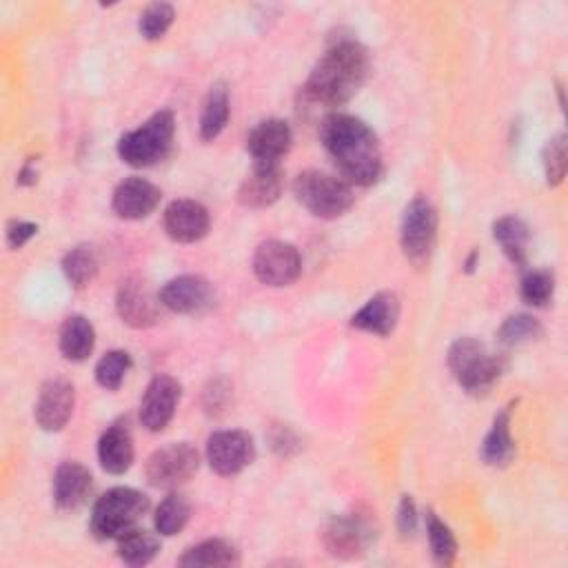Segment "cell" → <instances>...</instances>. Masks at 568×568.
Returning <instances> with one entry per match:
<instances>
[{"instance_id":"obj_24","label":"cell","mask_w":568,"mask_h":568,"mask_svg":"<svg viewBox=\"0 0 568 568\" xmlns=\"http://www.w3.org/2000/svg\"><path fill=\"white\" fill-rule=\"evenodd\" d=\"M58 346L64 359L84 362L95 346V328L84 315H69L60 326Z\"/></svg>"},{"instance_id":"obj_37","label":"cell","mask_w":568,"mask_h":568,"mask_svg":"<svg viewBox=\"0 0 568 568\" xmlns=\"http://www.w3.org/2000/svg\"><path fill=\"white\" fill-rule=\"evenodd\" d=\"M36 233H38V224L27 222V220H11V222L7 224V244H9V248L18 251V248H22Z\"/></svg>"},{"instance_id":"obj_8","label":"cell","mask_w":568,"mask_h":568,"mask_svg":"<svg viewBox=\"0 0 568 568\" xmlns=\"http://www.w3.org/2000/svg\"><path fill=\"white\" fill-rule=\"evenodd\" d=\"M377 526L368 510H348L342 515H333L322 532L324 548L337 559H355L366 552V548L375 541Z\"/></svg>"},{"instance_id":"obj_2","label":"cell","mask_w":568,"mask_h":568,"mask_svg":"<svg viewBox=\"0 0 568 568\" xmlns=\"http://www.w3.org/2000/svg\"><path fill=\"white\" fill-rule=\"evenodd\" d=\"M371 58L364 44L353 38H339L311 69L302 95L308 104L337 109L346 104L366 82Z\"/></svg>"},{"instance_id":"obj_40","label":"cell","mask_w":568,"mask_h":568,"mask_svg":"<svg viewBox=\"0 0 568 568\" xmlns=\"http://www.w3.org/2000/svg\"><path fill=\"white\" fill-rule=\"evenodd\" d=\"M36 180H38V173H36V169H31V162H27V164L20 169V173H18V184L27 186V184H33Z\"/></svg>"},{"instance_id":"obj_30","label":"cell","mask_w":568,"mask_h":568,"mask_svg":"<svg viewBox=\"0 0 568 568\" xmlns=\"http://www.w3.org/2000/svg\"><path fill=\"white\" fill-rule=\"evenodd\" d=\"M191 519V504L186 501L184 495L180 493H169L155 508L153 515V526L155 532L162 537H173L184 530V526Z\"/></svg>"},{"instance_id":"obj_35","label":"cell","mask_w":568,"mask_h":568,"mask_svg":"<svg viewBox=\"0 0 568 568\" xmlns=\"http://www.w3.org/2000/svg\"><path fill=\"white\" fill-rule=\"evenodd\" d=\"M175 11L169 2H151L144 7L138 20V31L144 40H160L171 29Z\"/></svg>"},{"instance_id":"obj_33","label":"cell","mask_w":568,"mask_h":568,"mask_svg":"<svg viewBox=\"0 0 568 568\" xmlns=\"http://www.w3.org/2000/svg\"><path fill=\"white\" fill-rule=\"evenodd\" d=\"M539 335H541V324L532 315H526V313H517V315L506 317L501 322V326L497 328V342L506 348L532 342Z\"/></svg>"},{"instance_id":"obj_11","label":"cell","mask_w":568,"mask_h":568,"mask_svg":"<svg viewBox=\"0 0 568 568\" xmlns=\"http://www.w3.org/2000/svg\"><path fill=\"white\" fill-rule=\"evenodd\" d=\"M204 453L213 473L233 477L255 459V444L246 430H215L209 435Z\"/></svg>"},{"instance_id":"obj_22","label":"cell","mask_w":568,"mask_h":568,"mask_svg":"<svg viewBox=\"0 0 568 568\" xmlns=\"http://www.w3.org/2000/svg\"><path fill=\"white\" fill-rule=\"evenodd\" d=\"M133 437L124 424H111L98 439V462L111 475H122L133 464Z\"/></svg>"},{"instance_id":"obj_25","label":"cell","mask_w":568,"mask_h":568,"mask_svg":"<svg viewBox=\"0 0 568 568\" xmlns=\"http://www.w3.org/2000/svg\"><path fill=\"white\" fill-rule=\"evenodd\" d=\"M481 459L488 466H506L515 457V442L510 435V406H504L490 424V430L486 433L481 442Z\"/></svg>"},{"instance_id":"obj_7","label":"cell","mask_w":568,"mask_h":568,"mask_svg":"<svg viewBox=\"0 0 568 568\" xmlns=\"http://www.w3.org/2000/svg\"><path fill=\"white\" fill-rule=\"evenodd\" d=\"M399 242L406 260L415 268H424L430 262L437 242V211L424 195L406 204L399 222Z\"/></svg>"},{"instance_id":"obj_5","label":"cell","mask_w":568,"mask_h":568,"mask_svg":"<svg viewBox=\"0 0 568 568\" xmlns=\"http://www.w3.org/2000/svg\"><path fill=\"white\" fill-rule=\"evenodd\" d=\"M149 497L129 486H115L98 497L91 510V532L93 537L106 541L118 539L146 515Z\"/></svg>"},{"instance_id":"obj_26","label":"cell","mask_w":568,"mask_h":568,"mask_svg":"<svg viewBox=\"0 0 568 568\" xmlns=\"http://www.w3.org/2000/svg\"><path fill=\"white\" fill-rule=\"evenodd\" d=\"M178 564H180V566H186V568L235 566V564H240V552H237V548H235L231 541L211 537V539H204V541H197V544L189 546V548L180 555Z\"/></svg>"},{"instance_id":"obj_14","label":"cell","mask_w":568,"mask_h":568,"mask_svg":"<svg viewBox=\"0 0 568 568\" xmlns=\"http://www.w3.org/2000/svg\"><path fill=\"white\" fill-rule=\"evenodd\" d=\"M158 295L164 308L180 315H204L215 304L211 284L200 275H178L169 280Z\"/></svg>"},{"instance_id":"obj_38","label":"cell","mask_w":568,"mask_h":568,"mask_svg":"<svg viewBox=\"0 0 568 568\" xmlns=\"http://www.w3.org/2000/svg\"><path fill=\"white\" fill-rule=\"evenodd\" d=\"M417 528V508L410 495H404L397 506V530L402 537H413Z\"/></svg>"},{"instance_id":"obj_12","label":"cell","mask_w":568,"mask_h":568,"mask_svg":"<svg viewBox=\"0 0 568 568\" xmlns=\"http://www.w3.org/2000/svg\"><path fill=\"white\" fill-rule=\"evenodd\" d=\"M162 308L160 295H155L142 277L122 280L115 295V311L126 326L149 328L160 320Z\"/></svg>"},{"instance_id":"obj_29","label":"cell","mask_w":568,"mask_h":568,"mask_svg":"<svg viewBox=\"0 0 568 568\" xmlns=\"http://www.w3.org/2000/svg\"><path fill=\"white\" fill-rule=\"evenodd\" d=\"M98 268H100L98 253L91 244H78L62 257V273L69 286L75 291L87 288L95 280Z\"/></svg>"},{"instance_id":"obj_27","label":"cell","mask_w":568,"mask_h":568,"mask_svg":"<svg viewBox=\"0 0 568 568\" xmlns=\"http://www.w3.org/2000/svg\"><path fill=\"white\" fill-rule=\"evenodd\" d=\"M231 115V98L224 84H213L202 102L200 111V138L213 142L226 126Z\"/></svg>"},{"instance_id":"obj_9","label":"cell","mask_w":568,"mask_h":568,"mask_svg":"<svg viewBox=\"0 0 568 568\" xmlns=\"http://www.w3.org/2000/svg\"><path fill=\"white\" fill-rule=\"evenodd\" d=\"M200 468V453L189 442H171L155 448L144 462V479L153 488L175 490Z\"/></svg>"},{"instance_id":"obj_3","label":"cell","mask_w":568,"mask_h":568,"mask_svg":"<svg viewBox=\"0 0 568 568\" xmlns=\"http://www.w3.org/2000/svg\"><path fill=\"white\" fill-rule=\"evenodd\" d=\"M446 364L466 393L486 395L499 382L506 357L475 337H459L450 344Z\"/></svg>"},{"instance_id":"obj_20","label":"cell","mask_w":568,"mask_h":568,"mask_svg":"<svg viewBox=\"0 0 568 568\" xmlns=\"http://www.w3.org/2000/svg\"><path fill=\"white\" fill-rule=\"evenodd\" d=\"M399 311H402L399 297L393 291H379L353 313L351 326L371 335L386 337L395 331L399 322Z\"/></svg>"},{"instance_id":"obj_17","label":"cell","mask_w":568,"mask_h":568,"mask_svg":"<svg viewBox=\"0 0 568 568\" xmlns=\"http://www.w3.org/2000/svg\"><path fill=\"white\" fill-rule=\"evenodd\" d=\"M162 200L160 186L153 182L131 175L124 178L111 195V209L120 220H144L149 217Z\"/></svg>"},{"instance_id":"obj_31","label":"cell","mask_w":568,"mask_h":568,"mask_svg":"<svg viewBox=\"0 0 568 568\" xmlns=\"http://www.w3.org/2000/svg\"><path fill=\"white\" fill-rule=\"evenodd\" d=\"M426 537L430 546V555L439 566H453L457 557V539L446 521L439 519L437 513H426Z\"/></svg>"},{"instance_id":"obj_21","label":"cell","mask_w":568,"mask_h":568,"mask_svg":"<svg viewBox=\"0 0 568 568\" xmlns=\"http://www.w3.org/2000/svg\"><path fill=\"white\" fill-rule=\"evenodd\" d=\"M93 486V477L89 473L87 466H82L80 462H62L55 473H53V481H51V490H53V501L60 510H75L80 508Z\"/></svg>"},{"instance_id":"obj_28","label":"cell","mask_w":568,"mask_h":568,"mask_svg":"<svg viewBox=\"0 0 568 568\" xmlns=\"http://www.w3.org/2000/svg\"><path fill=\"white\" fill-rule=\"evenodd\" d=\"M115 550L120 561H124L126 566H146L155 559V555L160 552V539L144 530V528H131L124 535H120L115 539Z\"/></svg>"},{"instance_id":"obj_10","label":"cell","mask_w":568,"mask_h":568,"mask_svg":"<svg viewBox=\"0 0 568 568\" xmlns=\"http://www.w3.org/2000/svg\"><path fill=\"white\" fill-rule=\"evenodd\" d=\"M253 273L266 286H288L302 273L300 251L284 240H264L253 253Z\"/></svg>"},{"instance_id":"obj_23","label":"cell","mask_w":568,"mask_h":568,"mask_svg":"<svg viewBox=\"0 0 568 568\" xmlns=\"http://www.w3.org/2000/svg\"><path fill=\"white\" fill-rule=\"evenodd\" d=\"M493 240L499 244V248L504 251V255L510 264H515L519 268L526 266L530 231L521 217L501 215L499 220H495L493 222Z\"/></svg>"},{"instance_id":"obj_16","label":"cell","mask_w":568,"mask_h":568,"mask_svg":"<svg viewBox=\"0 0 568 568\" xmlns=\"http://www.w3.org/2000/svg\"><path fill=\"white\" fill-rule=\"evenodd\" d=\"M162 226L173 242L193 244L209 233L211 215L202 202L180 197L166 204L162 213Z\"/></svg>"},{"instance_id":"obj_39","label":"cell","mask_w":568,"mask_h":568,"mask_svg":"<svg viewBox=\"0 0 568 568\" xmlns=\"http://www.w3.org/2000/svg\"><path fill=\"white\" fill-rule=\"evenodd\" d=\"M229 390L231 388L226 384H222L220 379L211 382V386L204 390V408H206V413L217 415L220 410H224V406L229 402Z\"/></svg>"},{"instance_id":"obj_6","label":"cell","mask_w":568,"mask_h":568,"mask_svg":"<svg viewBox=\"0 0 568 568\" xmlns=\"http://www.w3.org/2000/svg\"><path fill=\"white\" fill-rule=\"evenodd\" d=\"M293 195L311 215L322 220L342 217L355 202L353 186L346 180L315 169L297 173Z\"/></svg>"},{"instance_id":"obj_4","label":"cell","mask_w":568,"mask_h":568,"mask_svg":"<svg viewBox=\"0 0 568 568\" xmlns=\"http://www.w3.org/2000/svg\"><path fill=\"white\" fill-rule=\"evenodd\" d=\"M175 115L171 109H160L138 129L126 131L118 140V155L133 169H146L162 162L173 146Z\"/></svg>"},{"instance_id":"obj_18","label":"cell","mask_w":568,"mask_h":568,"mask_svg":"<svg viewBox=\"0 0 568 568\" xmlns=\"http://www.w3.org/2000/svg\"><path fill=\"white\" fill-rule=\"evenodd\" d=\"M293 131L288 122L280 118H268L257 122L246 135V151L253 158V164H280L282 158L291 151Z\"/></svg>"},{"instance_id":"obj_32","label":"cell","mask_w":568,"mask_h":568,"mask_svg":"<svg viewBox=\"0 0 568 568\" xmlns=\"http://www.w3.org/2000/svg\"><path fill=\"white\" fill-rule=\"evenodd\" d=\"M555 273L550 268H530L519 284V295L528 306L541 308L552 300Z\"/></svg>"},{"instance_id":"obj_36","label":"cell","mask_w":568,"mask_h":568,"mask_svg":"<svg viewBox=\"0 0 568 568\" xmlns=\"http://www.w3.org/2000/svg\"><path fill=\"white\" fill-rule=\"evenodd\" d=\"M541 162H544V175H546V184L548 186H559L566 178V169H568V153H566V135L557 133L552 135L541 153Z\"/></svg>"},{"instance_id":"obj_15","label":"cell","mask_w":568,"mask_h":568,"mask_svg":"<svg viewBox=\"0 0 568 568\" xmlns=\"http://www.w3.org/2000/svg\"><path fill=\"white\" fill-rule=\"evenodd\" d=\"M75 406V388L64 377H51L40 386L33 404L36 424L47 433H58L67 426Z\"/></svg>"},{"instance_id":"obj_13","label":"cell","mask_w":568,"mask_h":568,"mask_svg":"<svg viewBox=\"0 0 568 568\" xmlns=\"http://www.w3.org/2000/svg\"><path fill=\"white\" fill-rule=\"evenodd\" d=\"M182 397V386L171 375H155L140 399V424L149 433H160L169 426Z\"/></svg>"},{"instance_id":"obj_1","label":"cell","mask_w":568,"mask_h":568,"mask_svg":"<svg viewBox=\"0 0 568 568\" xmlns=\"http://www.w3.org/2000/svg\"><path fill=\"white\" fill-rule=\"evenodd\" d=\"M320 140L342 180L351 186H371L382 178V149L364 120L331 111L320 122Z\"/></svg>"},{"instance_id":"obj_19","label":"cell","mask_w":568,"mask_h":568,"mask_svg":"<svg viewBox=\"0 0 568 568\" xmlns=\"http://www.w3.org/2000/svg\"><path fill=\"white\" fill-rule=\"evenodd\" d=\"M284 191V171L280 164H253L237 189V202L246 209H266Z\"/></svg>"},{"instance_id":"obj_34","label":"cell","mask_w":568,"mask_h":568,"mask_svg":"<svg viewBox=\"0 0 568 568\" xmlns=\"http://www.w3.org/2000/svg\"><path fill=\"white\" fill-rule=\"evenodd\" d=\"M131 368V355L126 351H109L95 364V382L104 390H118Z\"/></svg>"}]
</instances>
